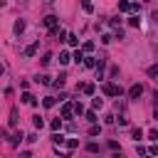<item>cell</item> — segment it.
Listing matches in <instances>:
<instances>
[{"label": "cell", "mask_w": 158, "mask_h": 158, "mask_svg": "<svg viewBox=\"0 0 158 158\" xmlns=\"http://www.w3.org/2000/svg\"><path fill=\"white\" fill-rule=\"evenodd\" d=\"M49 128H52V131H59V128H62V118H52V121H49Z\"/></svg>", "instance_id": "obj_21"}, {"label": "cell", "mask_w": 158, "mask_h": 158, "mask_svg": "<svg viewBox=\"0 0 158 158\" xmlns=\"http://www.w3.org/2000/svg\"><path fill=\"white\" fill-rule=\"evenodd\" d=\"M84 67H96V57H84Z\"/></svg>", "instance_id": "obj_25"}, {"label": "cell", "mask_w": 158, "mask_h": 158, "mask_svg": "<svg viewBox=\"0 0 158 158\" xmlns=\"http://www.w3.org/2000/svg\"><path fill=\"white\" fill-rule=\"evenodd\" d=\"M77 146H79V141H77V138H69V141H67V148H69V151H74Z\"/></svg>", "instance_id": "obj_33"}, {"label": "cell", "mask_w": 158, "mask_h": 158, "mask_svg": "<svg viewBox=\"0 0 158 158\" xmlns=\"http://www.w3.org/2000/svg\"><path fill=\"white\" fill-rule=\"evenodd\" d=\"M17 109H10V126H17Z\"/></svg>", "instance_id": "obj_20"}, {"label": "cell", "mask_w": 158, "mask_h": 158, "mask_svg": "<svg viewBox=\"0 0 158 158\" xmlns=\"http://www.w3.org/2000/svg\"><path fill=\"white\" fill-rule=\"evenodd\" d=\"M86 151H89V153H99V143H94V141L86 143Z\"/></svg>", "instance_id": "obj_31"}, {"label": "cell", "mask_w": 158, "mask_h": 158, "mask_svg": "<svg viewBox=\"0 0 158 158\" xmlns=\"http://www.w3.org/2000/svg\"><path fill=\"white\" fill-rule=\"evenodd\" d=\"M148 153H151V156H158V143H156V146H151V148H148Z\"/></svg>", "instance_id": "obj_40"}, {"label": "cell", "mask_w": 158, "mask_h": 158, "mask_svg": "<svg viewBox=\"0 0 158 158\" xmlns=\"http://www.w3.org/2000/svg\"><path fill=\"white\" fill-rule=\"evenodd\" d=\"M131 136H133V141H141V138H143V131H141V128H133Z\"/></svg>", "instance_id": "obj_30"}, {"label": "cell", "mask_w": 158, "mask_h": 158, "mask_svg": "<svg viewBox=\"0 0 158 158\" xmlns=\"http://www.w3.org/2000/svg\"><path fill=\"white\" fill-rule=\"evenodd\" d=\"M22 141H25V136H22V131H17V133H12V136H10V143H12V146H20Z\"/></svg>", "instance_id": "obj_7"}, {"label": "cell", "mask_w": 158, "mask_h": 158, "mask_svg": "<svg viewBox=\"0 0 158 158\" xmlns=\"http://www.w3.org/2000/svg\"><path fill=\"white\" fill-rule=\"evenodd\" d=\"M81 91H84L86 96H94V91H96V86H94V84L89 81V84H81Z\"/></svg>", "instance_id": "obj_9"}, {"label": "cell", "mask_w": 158, "mask_h": 158, "mask_svg": "<svg viewBox=\"0 0 158 158\" xmlns=\"http://www.w3.org/2000/svg\"><path fill=\"white\" fill-rule=\"evenodd\" d=\"M64 141H67V138H64V133H59V131H54V133H52V143H54V146H62Z\"/></svg>", "instance_id": "obj_8"}, {"label": "cell", "mask_w": 158, "mask_h": 158, "mask_svg": "<svg viewBox=\"0 0 158 158\" xmlns=\"http://www.w3.org/2000/svg\"><path fill=\"white\" fill-rule=\"evenodd\" d=\"M32 123H35V128H42V126H44V121L40 118V114H35V116H32Z\"/></svg>", "instance_id": "obj_26"}, {"label": "cell", "mask_w": 158, "mask_h": 158, "mask_svg": "<svg viewBox=\"0 0 158 158\" xmlns=\"http://www.w3.org/2000/svg\"><path fill=\"white\" fill-rule=\"evenodd\" d=\"M114 77H118V67H116V64L109 69V79H114Z\"/></svg>", "instance_id": "obj_34"}, {"label": "cell", "mask_w": 158, "mask_h": 158, "mask_svg": "<svg viewBox=\"0 0 158 158\" xmlns=\"http://www.w3.org/2000/svg\"><path fill=\"white\" fill-rule=\"evenodd\" d=\"M99 133H101V126L91 123V128H89V136H99Z\"/></svg>", "instance_id": "obj_29"}, {"label": "cell", "mask_w": 158, "mask_h": 158, "mask_svg": "<svg viewBox=\"0 0 158 158\" xmlns=\"http://www.w3.org/2000/svg\"><path fill=\"white\" fill-rule=\"evenodd\" d=\"M81 49H84V52H91V49H94V42H84V47H81Z\"/></svg>", "instance_id": "obj_36"}, {"label": "cell", "mask_w": 158, "mask_h": 158, "mask_svg": "<svg viewBox=\"0 0 158 158\" xmlns=\"http://www.w3.org/2000/svg\"><path fill=\"white\" fill-rule=\"evenodd\" d=\"M69 62H72V54H69V52H59V64L64 67V64H69Z\"/></svg>", "instance_id": "obj_12"}, {"label": "cell", "mask_w": 158, "mask_h": 158, "mask_svg": "<svg viewBox=\"0 0 158 158\" xmlns=\"http://www.w3.org/2000/svg\"><path fill=\"white\" fill-rule=\"evenodd\" d=\"M101 91H104L106 96H121V94H123V89H121L118 84H114V81H106V84L101 86Z\"/></svg>", "instance_id": "obj_1"}, {"label": "cell", "mask_w": 158, "mask_h": 158, "mask_svg": "<svg viewBox=\"0 0 158 158\" xmlns=\"http://www.w3.org/2000/svg\"><path fill=\"white\" fill-rule=\"evenodd\" d=\"M67 42H69L72 47H77V44H79V40H77V35H74V32H69V35H67Z\"/></svg>", "instance_id": "obj_24"}, {"label": "cell", "mask_w": 158, "mask_h": 158, "mask_svg": "<svg viewBox=\"0 0 158 158\" xmlns=\"http://www.w3.org/2000/svg\"><path fill=\"white\" fill-rule=\"evenodd\" d=\"M81 10L84 12H94V2L91 0H81Z\"/></svg>", "instance_id": "obj_15"}, {"label": "cell", "mask_w": 158, "mask_h": 158, "mask_svg": "<svg viewBox=\"0 0 158 158\" xmlns=\"http://www.w3.org/2000/svg\"><path fill=\"white\" fill-rule=\"evenodd\" d=\"M42 25H44V27H49V32H52V35H57V30H59V27H57V25H59V17H57V15H47V17L42 20Z\"/></svg>", "instance_id": "obj_2"}, {"label": "cell", "mask_w": 158, "mask_h": 158, "mask_svg": "<svg viewBox=\"0 0 158 158\" xmlns=\"http://www.w3.org/2000/svg\"><path fill=\"white\" fill-rule=\"evenodd\" d=\"M136 151H138V156H146L148 153V148H143V146H136Z\"/></svg>", "instance_id": "obj_39"}, {"label": "cell", "mask_w": 158, "mask_h": 158, "mask_svg": "<svg viewBox=\"0 0 158 158\" xmlns=\"http://www.w3.org/2000/svg\"><path fill=\"white\" fill-rule=\"evenodd\" d=\"M143 94V84H133L131 89H128V99H138Z\"/></svg>", "instance_id": "obj_4"}, {"label": "cell", "mask_w": 158, "mask_h": 158, "mask_svg": "<svg viewBox=\"0 0 158 158\" xmlns=\"http://www.w3.org/2000/svg\"><path fill=\"white\" fill-rule=\"evenodd\" d=\"M12 30H15V35H22V30H25V22H22V20H17Z\"/></svg>", "instance_id": "obj_23"}, {"label": "cell", "mask_w": 158, "mask_h": 158, "mask_svg": "<svg viewBox=\"0 0 158 158\" xmlns=\"http://www.w3.org/2000/svg\"><path fill=\"white\" fill-rule=\"evenodd\" d=\"M25 141H30V143H35V141H37V133H30V136H25Z\"/></svg>", "instance_id": "obj_37"}, {"label": "cell", "mask_w": 158, "mask_h": 158, "mask_svg": "<svg viewBox=\"0 0 158 158\" xmlns=\"http://www.w3.org/2000/svg\"><path fill=\"white\" fill-rule=\"evenodd\" d=\"M35 81H37V84H52V79H49L47 74H37V77H35Z\"/></svg>", "instance_id": "obj_16"}, {"label": "cell", "mask_w": 158, "mask_h": 158, "mask_svg": "<svg viewBox=\"0 0 158 158\" xmlns=\"http://www.w3.org/2000/svg\"><path fill=\"white\" fill-rule=\"evenodd\" d=\"M153 118H156V121H158V109H156V114H153Z\"/></svg>", "instance_id": "obj_43"}, {"label": "cell", "mask_w": 158, "mask_h": 158, "mask_svg": "<svg viewBox=\"0 0 158 158\" xmlns=\"http://www.w3.org/2000/svg\"><path fill=\"white\" fill-rule=\"evenodd\" d=\"M54 104H57V99H54V96H44V99H42V106H44V109H52Z\"/></svg>", "instance_id": "obj_13"}, {"label": "cell", "mask_w": 158, "mask_h": 158, "mask_svg": "<svg viewBox=\"0 0 158 158\" xmlns=\"http://www.w3.org/2000/svg\"><path fill=\"white\" fill-rule=\"evenodd\" d=\"M153 99H156V104H158V91H153Z\"/></svg>", "instance_id": "obj_41"}, {"label": "cell", "mask_w": 158, "mask_h": 158, "mask_svg": "<svg viewBox=\"0 0 158 158\" xmlns=\"http://www.w3.org/2000/svg\"><path fill=\"white\" fill-rule=\"evenodd\" d=\"M2 74H5V67H2V64H0V77H2Z\"/></svg>", "instance_id": "obj_42"}, {"label": "cell", "mask_w": 158, "mask_h": 158, "mask_svg": "<svg viewBox=\"0 0 158 158\" xmlns=\"http://www.w3.org/2000/svg\"><path fill=\"white\" fill-rule=\"evenodd\" d=\"M84 116H86V121H89V123H96V121H99V118H96V111H94V109H91V111H84Z\"/></svg>", "instance_id": "obj_17"}, {"label": "cell", "mask_w": 158, "mask_h": 158, "mask_svg": "<svg viewBox=\"0 0 158 158\" xmlns=\"http://www.w3.org/2000/svg\"><path fill=\"white\" fill-rule=\"evenodd\" d=\"M109 42H114V35H109V32L101 35V44H109Z\"/></svg>", "instance_id": "obj_32"}, {"label": "cell", "mask_w": 158, "mask_h": 158, "mask_svg": "<svg viewBox=\"0 0 158 158\" xmlns=\"http://www.w3.org/2000/svg\"><path fill=\"white\" fill-rule=\"evenodd\" d=\"M118 12H131V2L128 0H118Z\"/></svg>", "instance_id": "obj_14"}, {"label": "cell", "mask_w": 158, "mask_h": 158, "mask_svg": "<svg viewBox=\"0 0 158 158\" xmlns=\"http://www.w3.org/2000/svg\"><path fill=\"white\" fill-rule=\"evenodd\" d=\"M72 116H74V106H72L69 101H64V104H62V118H64V121H69Z\"/></svg>", "instance_id": "obj_3"}, {"label": "cell", "mask_w": 158, "mask_h": 158, "mask_svg": "<svg viewBox=\"0 0 158 158\" xmlns=\"http://www.w3.org/2000/svg\"><path fill=\"white\" fill-rule=\"evenodd\" d=\"M101 106H104V99H94V101H91V109H94V111H99Z\"/></svg>", "instance_id": "obj_28"}, {"label": "cell", "mask_w": 158, "mask_h": 158, "mask_svg": "<svg viewBox=\"0 0 158 158\" xmlns=\"http://www.w3.org/2000/svg\"><path fill=\"white\" fill-rule=\"evenodd\" d=\"M22 104H27V106H37V99H35L30 91H25V94H22Z\"/></svg>", "instance_id": "obj_6"}, {"label": "cell", "mask_w": 158, "mask_h": 158, "mask_svg": "<svg viewBox=\"0 0 158 158\" xmlns=\"http://www.w3.org/2000/svg\"><path fill=\"white\" fill-rule=\"evenodd\" d=\"M128 25H131V27H138V25H141V17H138V15H131V17H128Z\"/></svg>", "instance_id": "obj_22"}, {"label": "cell", "mask_w": 158, "mask_h": 158, "mask_svg": "<svg viewBox=\"0 0 158 158\" xmlns=\"http://www.w3.org/2000/svg\"><path fill=\"white\" fill-rule=\"evenodd\" d=\"M72 106H74V114H77V116H81V114H84V104H81V101H74Z\"/></svg>", "instance_id": "obj_19"}, {"label": "cell", "mask_w": 158, "mask_h": 158, "mask_svg": "<svg viewBox=\"0 0 158 158\" xmlns=\"http://www.w3.org/2000/svg\"><path fill=\"white\" fill-rule=\"evenodd\" d=\"M72 59H74L77 64H81V62H84V49H74V54H72Z\"/></svg>", "instance_id": "obj_11"}, {"label": "cell", "mask_w": 158, "mask_h": 158, "mask_svg": "<svg viewBox=\"0 0 158 158\" xmlns=\"http://www.w3.org/2000/svg\"><path fill=\"white\" fill-rule=\"evenodd\" d=\"M49 62H52V54H49V52H47V54H42V59H40V64H42V67H47Z\"/></svg>", "instance_id": "obj_27"}, {"label": "cell", "mask_w": 158, "mask_h": 158, "mask_svg": "<svg viewBox=\"0 0 158 158\" xmlns=\"http://www.w3.org/2000/svg\"><path fill=\"white\" fill-rule=\"evenodd\" d=\"M146 74H148L151 79H158V62H156V64H151V67L146 69Z\"/></svg>", "instance_id": "obj_10"}, {"label": "cell", "mask_w": 158, "mask_h": 158, "mask_svg": "<svg viewBox=\"0 0 158 158\" xmlns=\"http://www.w3.org/2000/svg\"><path fill=\"white\" fill-rule=\"evenodd\" d=\"M148 138H153V141H158V128H151V131H148Z\"/></svg>", "instance_id": "obj_35"}, {"label": "cell", "mask_w": 158, "mask_h": 158, "mask_svg": "<svg viewBox=\"0 0 158 158\" xmlns=\"http://www.w3.org/2000/svg\"><path fill=\"white\" fill-rule=\"evenodd\" d=\"M64 79H67V77H64V74H59V77H57V79L52 81V86H57V89H62V86H64Z\"/></svg>", "instance_id": "obj_18"}, {"label": "cell", "mask_w": 158, "mask_h": 158, "mask_svg": "<svg viewBox=\"0 0 158 158\" xmlns=\"http://www.w3.org/2000/svg\"><path fill=\"white\" fill-rule=\"evenodd\" d=\"M37 47H40V40L32 42L30 47H25V57H35V54H37Z\"/></svg>", "instance_id": "obj_5"}, {"label": "cell", "mask_w": 158, "mask_h": 158, "mask_svg": "<svg viewBox=\"0 0 158 158\" xmlns=\"http://www.w3.org/2000/svg\"><path fill=\"white\" fill-rule=\"evenodd\" d=\"M109 148H111V151H121V148H118V143H116V141H109Z\"/></svg>", "instance_id": "obj_38"}]
</instances>
